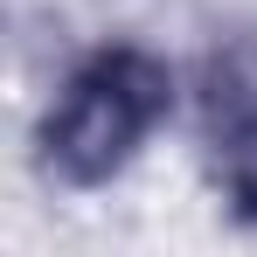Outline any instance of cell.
I'll use <instances>...</instances> for the list:
<instances>
[{"label":"cell","instance_id":"1","mask_svg":"<svg viewBox=\"0 0 257 257\" xmlns=\"http://www.w3.org/2000/svg\"><path fill=\"white\" fill-rule=\"evenodd\" d=\"M174 77L160 56L146 49H97L70 84L56 90L42 118V167L56 181H111L132 153L146 146V132L167 118Z\"/></svg>","mask_w":257,"mask_h":257},{"label":"cell","instance_id":"2","mask_svg":"<svg viewBox=\"0 0 257 257\" xmlns=\"http://www.w3.org/2000/svg\"><path fill=\"white\" fill-rule=\"evenodd\" d=\"M222 188L257 222V104H236L222 125Z\"/></svg>","mask_w":257,"mask_h":257}]
</instances>
